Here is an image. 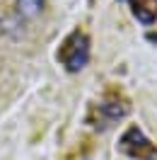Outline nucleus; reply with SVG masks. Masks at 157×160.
Returning <instances> with one entry per match:
<instances>
[{"label": "nucleus", "mask_w": 157, "mask_h": 160, "mask_svg": "<svg viewBox=\"0 0 157 160\" xmlns=\"http://www.w3.org/2000/svg\"><path fill=\"white\" fill-rule=\"evenodd\" d=\"M58 61L65 66L68 73H78L87 66L89 61V37L85 32H70L65 41L60 44V51H58Z\"/></svg>", "instance_id": "f257e3e1"}, {"label": "nucleus", "mask_w": 157, "mask_h": 160, "mask_svg": "<svg viewBox=\"0 0 157 160\" xmlns=\"http://www.w3.org/2000/svg\"><path fill=\"white\" fill-rule=\"evenodd\" d=\"M118 150L133 160H157V146H152L138 126L123 131V136L118 141Z\"/></svg>", "instance_id": "f03ea898"}, {"label": "nucleus", "mask_w": 157, "mask_h": 160, "mask_svg": "<svg viewBox=\"0 0 157 160\" xmlns=\"http://www.w3.org/2000/svg\"><path fill=\"white\" fill-rule=\"evenodd\" d=\"M128 107L126 102H118V100H111V102H102V104H97L94 107V112H97V119H92V121H97L94 126H102V129H107V126H111L114 121L118 119H123L128 114Z\"/></svg>", "instance_id": "7ed1b4c3"}, {"label": "nucleus", "mask_w": 157, "mask_h": 160, "mask_svg": "<svg viewBox=\"0 0 157 160\" xmlns=\"http://www.w3.org/2000/svg\"><path fill=\"white\" fill-rule=\"evenodd\" d=\"M133 15L143 24H152L157 20V0H131Z\"/></svg>", "instance_id": "20e7f679"}, {"label": "nucleus", "mask_w": 157, "mask_h": 160, "mask_svg": "<svg viewBox=\"0 0 157 160\" xmlns=\"http://www.w3.org/2000/svg\"><path fill=\"white\" fill-rule=\"evenodd\" d=\"M41 10H44V0H17V12L27 20L41 15Z\"/></svg>", "instance_id": "39448f33"}, {"label": "nucleus", "mask_w": 157, "mask_h": 160, "mask_svg": "<svg viewBox=\"0 0 157 160\" xmlns=\"http://www.w3.org/2000/svg\"><path fill=\"white\" fill-rule=\"evenodd\" d=\"M147 41H152V44H157V32H150V34H147Z\"/></svg>", "instance_id": "423d86ee"}]
</instances>
